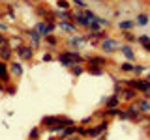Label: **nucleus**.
Here are the masks:
<instances>
[{
	"instance_id": "f257e3e1",
	"label": "nucleus",
	"mask_w": 150,
	"mask_h": 140,
	"mask_svg": "<svg viewBox=\"0 0 150 140\" xmlns=\"http://www.w3.org/2000/svg\"><path fill=\"white\" fill-rule=\"evenodd\" d=\"M34 28H36L38 32H40V36H41V37H45V36H49L51 32H53L54 28H56V22H47V21H40V22H38V24H36Z\"/></svg>"
},
{
	"instance_id": "f03ea898",
	"label": "nucleus",
	"mask_w": 150,
	"mask_h": 140,
	"mask_svg": "<svg viewBox=\"0 0 150 140\" xmlns=\"http://www.w3.org/2000/svg\"><path fill=\"white\" fill-rule=\"evenodd\" d=\"M15 52H17V56L21 60H32V56H34V49H32L30 45H21V47L15 49Z\"/></svg>"
},
{
	"instance_id": "7ed1b4c3",
	"label": "nucleus",
	"mask_w": 150,
	"mask_h": 140,
	"mask_svg": "<svg viewBox=\"0 0 150 140\" xmlns=\"http://www.w3.org/2000/svg\"><path fill=\"white\" fill-rule=\"evenodd\" d=\"M101 49L105 50V52H115V50L120 49V43L115 39H111V37H105V39H101Z\"/></svg>"
},
{
	"instance_id": "20e7f679",
	"label": "nucleus",
	"mask_w": 150,
	"mask_h": 140,
	"mask_svg": "<svg viewBox=\"0 0 150 140\" xmlns=\"http://www.w3.org/2000/svg\"><path fill=\"white\" fill-rule=\"evenodd\" d=\"M26 36H28V39H30V43H32V49H36V47H40L41 39H43V37L40 36V32H38V30H36L34 26H32L30 30L26 32Z\"/></svg>"
},
{
	"instance_id": "39448f33",
	"label": "nucleus",
	"mask_w": 150,
	"mask_h": 140,
	"mask_svg": "<svg viewBox=\"0 0 150 140\" xmlns=\"http://www.w3.org/2000/svg\"><path fill=\"white\" fill-rule=\"evenodd\" d=\"M107 125H109L107 121H100V123H98L96 127H92V129H86V134H88V136H98V134H101L103 131L107 129Z\"/></svg>"
},
{
	"instance_id": "423d86ee",
	"label": "nucleus",
	"mask_w": 150,
	"mask_h": 140,
	"mask_svg": "<svg viewBox=\"0 0 150 140\" xmlns=\"http://www.w3.org/2000/svg\"><path fill=\"white\" fill-rule=\"evenodd\" d=\"M73 19H75V24H77V26H83V28H88V26H90L86 15H84V9H83V11H77Z\"/></svg>"
},
{
	"instance_id": "0eeeda50",
	"label": "nucleus",
	"mask_w": 150,
	"mask_h": 140,
	"mask_svg": "<svg viewBox=\"0 0 150 140\" xmlns=\"http://www.w3.org/2000/svg\"><path fill=\"white\" fill-rule=\"evenodd\" d=\"M0 82L2 84L9 82V67L6 65V62H2V60H0Z\"/></svg>"
},
{
	"instance_id": "6e6552de",
	"label": "nucleus",
	"mask_w": 150,
	"mask_h": 140,
	"mask_svg": "<svg viewBox=\"0 0 150 140\" xmlns=\"http://www.w3.org/2000/svg\"><path fill=\"white\" fill-rule=\"evenodd\" d=\"M84 43H86V37H81V36H71L68 39V45L69 47H75V50H77L79 47H83Z\"/></svg>"
},
{
	"instance_id": "1a4fd4ad",
	"label": "nucleus",
	"mask_w": 150,
	"mask_h": 140,
	"mask_svg": "<svg viewBox=\"0 0 150 140\" xmlns=\"http://www.w3.org/2000/svg\"><path fill=\"white\" fill-rule=\"evenodd\" d=\"M8 67H9V75H13V77H23V65H21V62H11Z\"/></svg>"
},
{
	"instance_id": "9d476101",
	"label": "nucleus",
	"mask_w": 150,
	"mask_h": 140,
	"mask_svg": "<svg viewBox=\"0 0 150 140\" xmlns=\"http://www.w3.org/2000/svg\"><path fill=\"white\" fill-rule=\"evenodd\" d=\"M58 62H60V64H64V65H68V67H73V65H77V62H75L71 56L68 54V50L58 56Z\"/></svg>"
},
{
	"instance_id": "9b49d317",
	"label": "nucleus",
	"mask_w": 150,
	"mask_h": 140,
	"mask_svg": "<svg viewBox=\"0 0 150 140\" xmlns=\"http://www.w3.org/2000/svg\"><path fill=\"white\" fill-rule=\"evenodd\" d=\"M88 64H90L92 67H101V65L107 64V60L103 58V56H90V58H88Z\"/></svg>"
},
{
	"instance_id": "f8f14e48",
	"label": "nucleus",
	"mask_w": 150,
	"mask_h": 140,
	"mask_svg": "<svg viewBox=\"0 0 150 140\" xmlns=\"http://www.w3.org/2000/svg\"><path fill=\"white\" fill-rule=\"evenodd\" d=\"M56 28H60V30H66V32H75V30H77V24H73V22H68V21H60V22H56Z\"/></svg>"
},
{
	"instance_id": "ddd939ff",
	"label": "nucleus",
	"mask_w": 150,
	"mask_h": 140,
	"mask_svg": "<svg viewBox=\"0 0 150 140\" xmlns=\"http://www.w3.org/2000/svg\"><path fill=\"white\" fill-rule=\"evenodd\" d=\"M103 103H105L107 108H118V103H120V95H112L111 99H103Z\"/></svg>"
},
{
	"instance_id": "4468645a",
	"label": "nucleus",
	"mask_w": 150,
	"mask_h": 140,
	"mask_svg": "<svg viewBox=\"0 0 150 140\" xmlns=\"http://www.w3.org/2000/svg\"><path fill=\"white\" fill-rule=\"evenodd\" d=\"M139 106H137V103H135V105H129L128 106V110H126V114H128V118L129 120H137L139 118Z\"/></svg>"
},
{
	"instance_id": "2eb2a0df",
	"label": "nucleus",
	"mask_w": 150,
	"mask_h": 140,
	"mask_svg": "<svg viewBox=\"0 0 150 140\" xmlns=\"http://www.w3.org/2000/svg\"><path fill=\"white\" fill-rule=\"evenodd\" d=\"M9 58H11V47L9 45L0 47V60H2V62H8Z\"/></svg>"
},
{
	"instance_id": "dca6fc26",
	"label": "nucleus",
	"mask_w": 150,
	"mask_h": 140,
	"mask_svg": "<svg viewBox=\"0 0 150 140\" xmlns=\"http://www.w3.org/2000/svg\"><path fill=\"white\" fill-rule=\"evenodd\" d=\"M120 52L128 60H135V52H133V49H131L129 45H120Z\"/></svg>"
},
{
	"instance_id": "f3484780",
	"label": "nucleus",
	"mask_w": 150,
	"mask_h": 140,
	"mask_svg": "<svg viewBox=\"0 0 150 140\" xmlns=\"http://www.w3.org/2000/svg\"><path fill=\"white\" fill-rule=\"evenodd\" d=\"M148 21H150V17L146 15V13H139V15L135 17V24H139V26H146Z\"/></svg>"
},
{
	"instance_id": "a211bd4d",
	"label": "nucleus",
	"mask_w": 150,
	"mask_h": 140,
	"mask_svg": "<svg viewBox=\"0 0 150 140\" xmlns=\"http://www.w3.org/2000/svg\"><path fill=\"white\" fill-rule=\"evenodd\" d=\"M133 26H135V21H129V19H126V21H120V22H118V28H120V30H126V32L131 30Z\"/></svg>"
},
{
	"instance_id": "6ab92c4d",
	"label": "nucleus",
	"mask_w": 150,
	"mask_h": 140,
	"mask_svg": "<svg viewBox=\"0 0 150 140\" xmlns=\"http://www.w3.org/2000/svg\"><path fill=\"white\" fill-rule=\"evenodd\" d=\"M71 133H77V127H75V125H68V127H66L62 133H60V138H66V136H69V134Z\"/></svg>"
},
{
	"instance_id": "aec40b11",
	"label": "nucleus",
	"mask_w": 150,
	"mask_h": 140,
	"mask_svg": "<svg viewBox=\"0 0 150 140\" xmlns=\"http://www.w3.org/2000/svg\"><path fill=\"white\" fill-rule=\"evenodd\" d=\"M139 110L141 112H150V99H144V101H139L137 103Z\"/></svg>"
},
{
	"instance_id": "412c9836",
	"label": "nucleus",
	"mask_w": 150,
	"mask_h": 140,
	"mask_svg": "<svg viewBox=\"0 0 150 140\" xmlns=\"http://www.w3.org/2000/svg\"><path fill=\"white\" fill-rule=\"evenodd\" d=\"M54 17L58 19V21H68V19L71 17V13H68V11H62V9H58V11L54 13Z\"/></svg>"
},
{
	"instance_id": "4be33fe9",
	"label": "nucleus",
	"mask_w": 150,
	"mask_h": 140,
	"mask_svg": "<svg viewBox=\"0 0 150 140\" xmlns=\"http://www.w3.org/2000/svg\"><path fill=\"white\" fill-rule=\"evenodd\" d=\"M122 93H124V99H128V101L135 99V95H137V93H135V90H133V88H126V90L122 92Z\"/></svg>"
},
{
	"instance_id": "5701e85b",
	"label": "nucleus",
	"mask_w": 150,
	"mask_h": 140,
	"mask_svg": "<svg viewBox=\"0 0 150 140\" xmlns=\"http://www.w3.org/2000/svg\"><path fill=\"white\" fill-rule=\"evenodd\" d=\"M139 43L150 52V37H148V36H141V37H139Z\"/></svg>"
},
{
	"instance_id": "b1692460",
	"label": "nucleus",
	"mask_w": 150,
	"mask_h": 140,
	"mask_svg": "<svg viewBox=\"0 0 150 140\" xmlns=\"http://www.w3.org/2000/svg\"><path fill=\"white\" fill-rule=\"evenodd\" d=\"M43 39H45V43H49L51 47H54V45H56V37H54V36H51V34H49V36H45Z\"/></svg>"
},
{
	"instance_id": "393cba45",
	"label": "nucleus",
	"mask_w": 150,
	"mask_h": 140,
	"mask_svg": "<svg viewBox=\"0 0 150 140\" xmlns=\"http://www.w3.org/2000/svg\"><path fill=\"white\" fill-rule=\"evenodd\" d=\"M56 6H58V9H62V11H66V9L69 8V4L66 2V0H58V2H56Z\"/></svg>"
},
{
	"instance_id": "a878e982",
	"label": "nucleus",
	"mask_w": 150,
	"mask_h": 140,
	"mask_svg": "<svg viewBox=\"0 0 150 140\" xmlns=\"http://www.w3.org/2000/svg\"><path fill=\"white\" fill-rule=\"evenodd\" d=\"M71 73L75 75V77H79V75H83V67H81V65H73V67H71Z\"/></svg>"
},
{
	"instance_id": "bb28decb",
	"label": "nucleus",
	"mask_w": 150,
	"mask_h": 140,
	"mask_svg": "<svg viewBox=\"0 0 150 140\" xmlns=\"http://www.w3.org/2000/svg\"><path fill=\"white\" fill-rule=\"evenodd\" d=\"M120 69L122 71H133V65L129 62H124V64H120Z\"/></svg>"
},
{
	"instance_id": "cd10ccee",
	"label": "nucleus",
	"mask_w": 150,
	"mask_h": 140,
	"mask_svg": "<svg viewBox=\"0 0 150 140\" xmlns=\"http://www.w3.org/2000/svg\"><path fill=\"white\" fill-rule=\"evenodd\" d=\"M88 73H90V75H96V77H98V75H103V69H101V67H90V69H88Z\"/></svg>"
},
{
	"instance_id": "c85d7f7f",
	"label": "nucleus",
	"mask_w": 150,
	"mask_h": 140,
	"mask_svg": "<svg viewBox=\"0 0 150 140\" xmlns=\"http://www.w3.org/2000/svg\"><path fill=\"white\" fill-rule=\"evenodd\" d=\"M73 4H75L79 9H81V11H83V9H86V4H84V0H73Z\"/></svg>"
},
{
	"instance_id": "c756f323",
	"label": "nucleus",
	"mask_w": 150,
	"mask_h": 140,
	"mask_svg": "<svg viewBox=\"0 0 150 140\" xmlns=\"http://www.w3.org/2000/svg\"><path fill=\"white\" fill-rule=\"evenodd\" d=\"M38 136H40V129L36 127V129L30 131V138H32V140H38Z\"/></svg>"
},
{
	"instance_id": "7c9ffc66",
	"label": "nucleus",
	"mask_w": 150,
	"mask_h": 140,
	"mask_svg": "<svg viewBox=\"0 0 150 140\" xmlns=\"http://www.w3.org/2000/svg\"><path fill=\"white\" fill-rule=\"evenodd\" d=\"M4 45H9V41H8V37L4 34H0V47H4Z\"/></svg>"
},
{
	"instance_id": "2f4dec72",
	"label": "nucleus",
	"mask_w": 150,
	"mask_h": 140,
	"mask_svg": "<svg viewBox=\"0 0 150 140\" xmlns=\"http://www.w3.org/2000/svg\"><path fill=\"white\" fill-rule=\"evenodd\" d=\"M36 13H38L40 17H45V15H47V9H45V8H36Z\"/></svg>"
},
{
	"instance_id": "473e14b6",
	"label": "nucleus",
	"mask_w": 150,
	"mask_h": 140,
	"mask_svg": "<svg viewBox=\"0 0 150 140\" xmlns=\"http://www.w3.org/2000/svg\"><path fill=\"white\" fill-rule=\"evenodd\" d=\"M124 37H126V41H129V43H133V41H135V36H131L129 32H126V34H124Z\"/></svg>"
},
{
	"instance_id": "72a5a7b5",
	"label": "nucleus",
	"mask_w": 150,
	"mask_h": 140,
	"mask_svg": "<svg viewBox=\"0 0 150 140\" xmlns=\"http://www.w3.org/2000/svg\"><path fill=\"white\" fill-rule=\"evenodd\" d=\"M144 71V65H133V73H143Z\"/></svg>"
},
{
	"instance_id": "f704fd0d",
	"label": "nucleus",
	"mask_w": 150,
	"mask_h": 140,
	"mask_svg": "<svg viewBox=\"0 0 150 140\" xmlns=\"http://www.w3.org/2000/svg\"><path fill=\"white\" fill-rule=\"evenodd\" d=\"M6 92L9 93V95H13V93H15V88H13V86H8V88H6Z\"/></svg>"
},
{
	"instance_id": "c9c22d12",
	"label": "nucleus",
	"mask_w": 150,
	"mask_h": 140,
	"mask_svg": "<svg viewBox=\"0 0 150 140\" xmlns=\"http://www.w3.org/2000/svg\"><path fill=\"white\" fill-rule=\"evenodd\" d=\"M51 60H53V56H51V54H43V62H51Z\"/></svg>"
},
{
	"instance_id": "e433bc0d",
	"label": "nucleus",
	"mask_w": 150,
	"mask_h": 140,
	"mask_svg": "<svg viewBox=\"0 0 150 140\" xmlns=\"http://www.w3.org/2000/svg\"><path fill=\"white\" fill-rule=\"evenodd\" d=\"M77 133L79 134H86V129H84V127H77Z\"/></svg>"
},
{
	"instance_id": "4c0bfd02",
	"label": "nucleus",
	"mask_w": 150,
	"mask_h": 140,
	"mask_svg": "<svg viewBox=\"0 0 150 140\" xmlns=\"http://www.w3.org/2000/svg\"><path fill=\"white\" fill-rule=\"evenodd\" d=\"M8 30V24H4V22H0V32H6Z\"/></svg>"
},
{
	"instance_id": "58836bf2",
	"label": "nucleus",
	"mask_w": 150,
	"mask_h": 140,
	"mask_svg": "<svg viewBox=\"0 0 150 140\" xmlns=\"http://www.w3.org/2000/svg\"><path fill=\"white\" fill-rule=\"evenodd\" d=\"M2 90H4V84H2V82H0V92H2Z\"/></svg>"
},
{
	"instance_id": "ea45409f",
	"label": "nucleus",
	"mask_w": 150,
	"mask_h": 140,
	"mask_svg": "<svg viewBox=\"0 0 150 140\" xmlns=\"http://www.w3.org/2000/svg\"><path fill=\"white\" fill-rule=\"evenodd\" d=\"M26 2H40V0H26Z\"/></svg>"
},
{
	"instance_id": "a19ab883",
	"label": "nucleus",
	"mask_w": 150,
	"mask_h": 140,
	"mask_svg": "<svg viewBox=\"0 0 150 140\" xmlns=\"http://www.w3.org/2000/svg\"><path fill=\"white\" fill-rule=\"evenodd\" d=\"M146 80H148V82H150V73H148V75H146Z\"/></svg>"
},
{
	"instance_id": "79ce46f5",
	"label": "nucleus",
	"mask_w": 150,
	"mask_h": 140,
	"mask_svg": "<svg viewBox=\"0 0 150 140\" xmlns=\"http://www.w3.org/2000/svg\"><path fill=\"white\" fill-rule=\"evenodd\" d=\"M30 140H32V138H30Z\"/></svg>"
}]
</instances>
